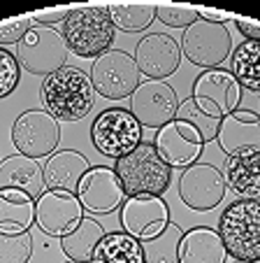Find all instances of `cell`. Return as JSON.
<instances>
[{"label":"cell","instance_id":"obj_36","mask_svg":"<svg viewBox=\"0 0 260 263\" xmlns=\"http://www.w3.org/2000/svg\"><path fill=\"white\" fill-rule=\"evenodd\" d=\"M197 16H200V19H205V21H211V24H223V26H226V21L235 19L230 12L211 10V7H197Z\"/></svg>","mask_w":260,"mask_h":263},{"label":"cell","instance_id":"obj_28","mask_svg":"<svg viewBox=\"0 0 260 263\" xmlns=\"http://www.w3.org/2000/svg\"><path fill=\"white\" fill-rule=\"evenodd\" d=\"M232 74L239 86L260 93V42L244 40L232 51Z\"/></svg>","mask_w":260,"mask_h":263},{"label":"cell","instance_id":"obj_5","mask_svg":"<svg viewBox=\"0 0 260 263\" xmlns=\"http://www.w3.org/2000/svg\"><path fill=\"white\" fill-rule=\"evenodd\" d=\"M91 142L107 159H123L142 142V126L126 107L103 109L91 124Z\"/></svg>","mask_w":260,"mask_h":263},{"label":"cell","instance_id":"obj_29","mask_svg":"<svg viewBox=\"0 0 260 263\" xmlns=\"http://www.w3.org/2000/svg\"><path fill=\"white\" fill-rule=\"evenodd\" d=\"M184 238V229L179 223H167L163 233L142 242L144 261L147 263H179V245Z\"/></svg>","mask_w":260,"mask_h":263},{"label":"cell","instance_id":"obj_32","mask_svg":"<svg viewBox=\"0 0 260 263\" xmlns=\"http://www.w3.org/2000/svg\"><path fill=\"white\" fill-rule=\"evenodd\" d=\"M21 80V65L12 51L0 47V100L14 93Z\"/></svg>","mask_w":260,"mask_h":263},{"label":"cell","instance_id":"obj_20","mask_svg":"<svg viewBox=\"0 0 260 263\" xmlns=\"http://www.w3.org/2000/svg\"><path fill=\"white\" fill-rule=\"evenodd\" d=\"M5 189L26 191L33 198H37L42 191H47L42 165L24 154H10L5 159H0V191Z\"/></svg>","mask_w":260,"mask_h":263},{"label":"cell","instance_id":"obj_17","mask_svg":"<svg viewBox=\"0 0 260 263\" xmlns=\"http://www.w3.org/2000/svg\"><path fill=\"white\" fill-rule=\"evenodd\" d=\"M216 142L226 156H242L260 152V115L253 109L237 107L221 119Z\"/></svg>","mask_w":260,"mask_h":263},{"label":"cell","instance_id":"obj_37","mask_svg":"<svg viewBox=\"0 0 260 263\" xmlns=\"http://www.w3.org/2000/svg\"><path fill=\"white\" fill-rule=\"evenodd\" d=\"M65 263H79V261H65Z\"/></svg>","mask_w":260,"mask_h":263},{"label":"cell","instance_id":"obj_15","mask_svg":"<svg viewBox=\"0 0 260 263\" xmlns=\"http://www.w3.org/2000/svg\"><path fill=\"white\" fill-rule=\"evenodd\" d=\"M153 147L170 168L186 170L188 165L197 163L200 154L205 152V140L191 124L172 119L170 124L158 128L156 138H153Z\"/></svg>","mask_w":260,"mask_h":263},{"label":"cell","instance_id":"obj_1","mask_svg":"<svg viewBox=\"0 0 260 263\" xmlns=\"http://www.w3.org/2000/svg\"><path fill=\"white\" fill-rule=\"evenodd\" d=\"M42 103L56 121H82L95 105L93 82L82 68L63 65L42 82Z\"/></svg>","mask_w":260,"mask_h":263},{"label":"cell","instance_id":"obj_18","mask_svg":"<svg viewBox=\"0 0 260 263\" xmlns=\"http://www.w3.org/2000/svg\"><path fill=\"white\" fill-rule=\"evenodd\" d=\"M193 98L211 103L221 117L230 115L242 103V86L235 80V74L226 68L202 70L193 82Z\"/></svg>","mask_w":260,"mask_h":263},{"label":"cell","instance_id":"obj_27","mask_svg":"<svg viewBox=\"0 0 260 263\" xmlns=\"http://www.w3.org/2000/svg\"><path fill=\"white\" fill-rule=\"evenodd\" d=\"M107 12L114 28L123 33H142L156 21L153 3H109Z\"/></svg>","mask_w":260,"mask_h":263},{"label":"cell","instance_id":"obj_19","mask_svg":"<svg viewBox=\"0 0 260 263\" xmlns=\"http://www.w3.org/2000/svg\"><path fill=\"white\" fill-rule=\"evenodd\" d=\"M91 170L89 159L74 149H61L47 159L42 165V177H45V189L49 191H68L77 194L82 177Z\"/></svg>","mask_w":260,"mask_h":263},{"label":"cell","instance_id":"obj_9","mask_svg":"<svg viewBox=\"0 0 260 263\" xmlns=\"http://www.w3.org/2000/svg\"><path fill=\"white\" fill-rule=\"evenodd\" d=\"M61 142V126L47 109H26L12 124V144L24 156L49 159Z\"/></svg>","mask_w":260,"mask_h":263},{"label":"cell","instance_id":"obj_6","mask_svg":"<svg viewBox=\"0 0 260 263\" xmlns=\"http://www.w3.org/2000/svg\"><path fill=\"white\" fill-rule=\"evenodd\" d=\"M179 47H182V54L193 65L202 70H214L221 68L223 61L230 56L232 35L228 26L197 19L184 30Z\"/></svg>","mask_w":260,"mask_h":263},{"label":"cell","instance_id":"obj_11","mask_svg":"<svg viewBox=\"0 0 260 263\" xmlns=\"http://www.w3.org/2000/svg\"><path fill=\"white\" fill-rule=\"evenodd\" d=\"M223 173L211 163H193L182 170L179 177V198L193 212H211L226 198Z\"/></svg>","mask_w":260,"mask_h":263},{"label":"cell","instance_id":"obj_34","mask_svg":"<svg viewBox=\"0 0 260 263\" xmlns=\"http://www.w3.org/2000/svg\"><path fill=\"white\" fill-rule=\"evenodd\" d=\"M70 10L72 7H51V10H39V12H33L30 21L33 26H45V28H56V24H63L68 19Z\"/></svg>","mask_w":260,"mask_h":263},{"label":"cell","instance_id":"obj_2","mask_svg":"<svg viewBox=\"0 0 260 263\" xmlns=\"http://www.w3.org/2000/svg\"><path fill=\"white\" fill-rule=\"evenodd\" d=\"M63 37L68 51L79 59H98L112 49L116 28L109 19L107 5L72 7L63 21Z\"/></svg>","mask_w":260,"mask_h":263},{"label":"cell","instance_id":"obj_38","mask_svg":"<svg viewBox=\"0 0 260 263\" xmlns=\"http://www.w3.org/2000/svg\"><path fill=\"white\" fill-rule=\"evenodd\" d=\"M235 263H244V261H235Z\"/></svg>","mask_w":260,"mask_h":263},{"label":"cell","instance_id":"obj_12","mask_svg":"<svg viewBox=\"0 0 260 263\" xmlns=\"http://www.w3.org/2000/svg\"><path fill=\"white\" fill-rule=\"evenodd\" d=\"M84 219V208L77 194L68 191H42L35 198V223L51 238L70 235Z\"/></svg>","mask_w":260,"mask_h":263},{"label":"cell","instance_id":"obj_26","mask_svg":"<svg viewBox=\"0 0 260 263\" xmlns=\"http://www.w3.org/2000/svg\"><path fill=\"white\" fill-rule=\"evenodd\" d=\"M174 119L191 124L193 128L202 135V140H205V144H207V142H211V140H216L223 117L211 103H207V100H195L191 96V98L179 103Z\"/></svg>","mask_w":260,"mask_h":263},{"label":"cell","instance_id":"obj_16","mask_svg":"<svg viewBox=\"0 0 260 263\" xmlns=\"http://www.w3.org/2000/svg\"><path fill=\"white\" fill-rule=\"evenodd\" d=\"M135 65L147 80H165L182 63V47L167 33H147L135 45Z\"/></svg>","mask_w":260,"mask_h":263},{"label":"cell","instance_id":"obj_21","mask_svg":"<svg viewBox=\"0 0 260 263\" xmlns=\"http://www.w3.org/2000/svg\"><path fill=\"white\" fill-rule=\"evenodd\" d=\"M223 179L242 200H260V152L228 156L223 163Z\"/></svg>","mask_w":260,"mask_h":263},{"label":"cell","instance_id":"obj_30","mask_svg":"<svg viewBox=\"0 0 260 263\" xmlns=\"http://www.w3.org/2000/svg\"><path fill=\"white\" fill-rule=\"evenodd\" d=\"M33 256L30 233L3 235L0 233V263H28Z\"/></svg>","mask_w":260,"mask_h":263},{"label":"cell","instance_id":"obj_13","mask_svg":"<svg viewBox=\"0 0 260 263\" xmlns=\"http://www.w3.org/2000/svg\"><path fill=\"white\" fill-rule=\"evenodd\" d=\"M121 226L130 238L147 242L170 223V205L161 196H128L121 205Z\"/></svg>","mask_w":260,"mask_h":263},{"label":"cell","instance_id":"obj_3","mask_svg":"<svg viewBox=\"0 0 260 263\" xmlns=\"http://www.w3.org/2000/svg\"><path fill=\"white\" fill-rule=\"evenodd\" d=\"M218 235L228 256L260 263V200H232L218 217Z\"/></svg>","mask_w":260,"mask_h":263},{"label":"cell","instance_id":"obj_23","mask_svg":"<svg viewBox=\"0 0 260 263\" xmlns=\"http://www.w3.org/2000/svg\"><path fill=\"white\" fill-rule=\"evenodd\" d=\"M35 226V198L26 191H0V233L21 235Z\"/></svg>","mask_w":260,"mask_h":263},{"label":"cell","instance_id":"obj_33","mask_svg":"<svg viewBox=\"0 0 260 263\" xmlns=\"http://www.w3.org/2000/svg\"><path fill=\"white\" fill-rule=\"evenodd\" d=\"M30 28H33V21H30L28 14L0 21V47L5 49V47H10V45H19Z\"/></svg>","mask_w":260,"mask_h":263},{"label":"cell","instance_id":"obj_8","mask_svg":"<svg viewBox=\"0 0 260 263\" xmlns=\"http://www.w3.org/2000/svg\"><path fill=\"white\" fill-rule=\"evenodd\" d=\"M16 61L30 74H45L61 70L68 59V45H65L63 33L56 28L45 26H33L24 35V40L16 45Z\"/></svg>","mask_w":260,"mask_h":263},{"label":"cell","instance_id":"obj_14","mask_svg":"<svg viewBox=\"0 0 260 263\" xmlns=\"http://www.w3.org/2000/svg\"><path fill=\"white\" fill-rule=\"evenodd\" d=\"M77 198L82 208L91 214H112L121 210L128 198L118 175L109 165H93L82 177L77 189Z\"/></svg>","mask_w":260,"mask_h":263},{"label":"cell","instance_id":"obj_35","mask_svg":"<svg viewBox=\"0 0 260 263\" xmlns=\"http://www.w3.org/2000/svg\"><path fill=\"white\" fill-rule=\"evenodd\" d=\"M235 24H237V30L244 35L246 40L260 42V21H255V19H244V16H235Z\"/></svg>","mask_w":260,"mask_h":263},{"label":"cell","instance_id":"obj_7","mask_svg":"<svg viewBox=\"0 0 260 263\" xmlns=\"http://www.w3.org/2000/svg\"><path fill=\"white\" fill-rule=\"evenodd\" d=\"M93 82L95 93H100L107 100H123L130 98L133 91L139 86V70L135 65V59L123 49H109L103 56L93 59L89 72Z\"/></svg>","mask_w":260,"mask_h":263},{"label":"cell","instance_id":"obj_22","mask_svg":"<svg viewBox=\"0 0 260 263\" xmlns=\"http://www.w3.org/2000/svg\"><path fill=\"white\" fill-rule=\"evenodd\" d=\"M228 252L218 231L209 226H195L184 231L179 245V263H226Z\"/></svg>","mask_w":260,"mask_h":263},{"label":"cell","instance_id":"obj_10","mask_svg":"<svg viewBox=\"0 0 260 263\" xmlns=\"http://www.w3.org/2000/svg\"><path fill=\"white\" fill-rule=\"evenodd\" d=\"M179 98L167 80H144L130 96V115L142 128H163L177 117Z\"/></svg>","mask_w":260,"mask_h":263},{"label":"cell","instance_id":"obj_31","mask_svg":"<svg viewBox=\"0 0 260 263\" xmlns=\"http://www.w3.org/2000/svg\"><path fill=\"white\" fill-rule=\"evenodd\" d=\"M156 19L161 24L170 26V28H182L186 30L193 21H197V7L188 5H177V3H161L156 5Z\"/></svg>","mask_w":260,"mask_h":263},{"label":"cell","instance_id":"obj_24","mask_svg":"<svg viewBox=\"0 0 260 263\" xmlns=\"http://www.w3.org/2000/svg\"><path fill=\"white\" fill-rule=\"evenodd\" d=\"M91 263H147L144 261L142 242L130 238L123 231L105 233V238L98 242Z\"/></svg>","mask_w":260,"mask_h":263},{"label":"cell","instance_id":"obj_4","mask_svg":"<svg viewBox=\"0 0 260 263\" xmlns=\"http://www.w3.org/2000/svg\"><path fill=\"white\" fill-rule=\"evenodd\" d=\"M126 196H161L170 189L172 168L158 156L153 142H139L128 156L114 163Z\"/></svg>","mask_w":260,"mask_h":263},{"label":"cell","instance_id":"obj_25","mask_svg":"<svg viewBox=\"0 0 260 263\" xmlns=\"http://www.w3.org/2000/svg\"><path fill=\"white\" fill-rule=\"evenodd\" d=\"M105 238L103 223L95 221L93 217H84L82 223L72 231L70 235L61 238V249L68 256V261H79V263H91L98 242Z\"/></svg>","mask_w":260,"mask_h":263}]
</instances>
